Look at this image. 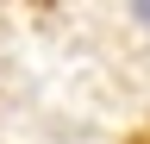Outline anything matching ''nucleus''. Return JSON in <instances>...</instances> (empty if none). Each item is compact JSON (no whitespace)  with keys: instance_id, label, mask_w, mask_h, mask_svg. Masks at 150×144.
Instances as JSON below:
<instances>
[{"instance_id":"nucleus-1","label":"nucleus","mask_w":150,"mask_h":144,"mask_svg":"<svg viewBox=\"0 0 150 144\" xmlns=\"http://www.w3.org/2000/svg\"><path fill=\"white\" fill-rule=\"evenodd\" d=\"M131 13H138V19H144V25H150V6H131Z\"/></svg>"}]
</instances>
